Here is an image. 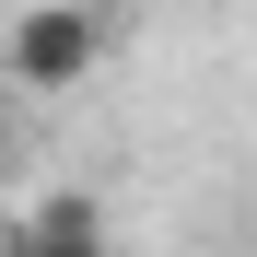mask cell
I'll return each instance as SVG.
<instances>
[{
    "instance_id": "cell-2",
    "label": "cell",
    "mask_w": 257,
    "mask_h": 257,
    "mask_svg": "<svg viewBox=\"0 0 257 257\" xmlns=\"http://www.w3.org/2000/svg\"><path fill=\"white\" fill-rule=\"evenodd\" d=\"M0 257H105V199L94 187H47V199L0 210Z\"/></svg>"
},
{
    "instance_id": "cell-4",
    "label": "cell",
    "mask_w": 257,
    "mask_h": 257,
    "mask_svg": "<svg viewBox=\"0 0 257 257\" xmlns=\"http://www.w3.org/2000/svg\"><path fill=\"white\" fill-rule=\"evenodd\" d=\"M105 257H117V245H105Z\"/></svg>"
},
{
    "instance_id": "cell-3",
    "label": "cell",
    "mask_w": 257,
    "mask_h": 257,
    "mask_svg": "<svg viewBox=\"0 0 257 257\" xmlns=\"http://www.w3.org/2000/svg\"><path fill=\"white\" fill-rule=\"evenodd\" d=\"M0 152H12V94H0Z\"/></svg>"
},
{
    "instance_id": "cell-1",
    "label": "cell",
    "mask_w": 257,
    "mask_h": 257,
    "mask_svg": "<svg viewBox=\"0 0 257 257\" xmlns=\"http://www.w3.org/2000/svg\"><path fill=\"white\" fill-rule=\"evenodd\" d=\"M94 59H105V12L94 0H35V12H12L0 82L12 94H70V82H94Z\"/></svg>"
}]
</instances>
